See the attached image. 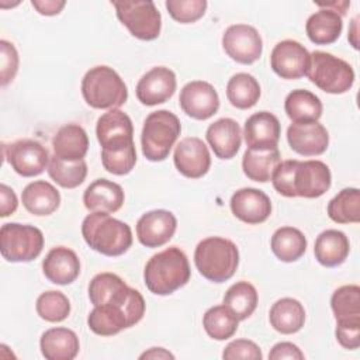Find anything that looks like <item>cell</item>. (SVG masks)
I'll return each instance as SVG.
<instances>
[{
    "label": "cell",
    "instance_id": "obj_4",
    "mask_svg": "<svg viewBox=\"0 0 360 360\" xmlns=\"http://www.w3.org/2000/svg\"><path fill=\"white\" fill-rule=\"evenodd\" d=\"M84 242L104 256H121L132 245V231L128 224L107 212H91L82 222Z\"/></svg>",
    "mask_w": 360,
    "mask_h": 360
},
{
    "label": "cell",
    "instance_id": "obj_15",
    "mask_svg": "<svg viewBox=\"0 0 360 360\" xmlns=\"http://www.w3.org/2000/svg\"><path fill=\"white\" fill-rule=\"evenodd\" d=\"M96 136L104 150L129 146L134 143L132 121L120 108H112L97 120Z\"/></svg>",
    "mask_w": 360,
    "mask_h": 360
},
{
    "label": "cell",
    "instance_id": "obj_44",
    "mask_svg": "<svg viewBox=\"0 0 360 360\" xmlns=\"http://www.w3.org/2000/svg\"><path fill=\"white\" fill-rule=\"evenodd\" d=\"M0 76H1V86H7L17 75L18 70V52L15 46L6 41H0Z\"/></svg>",
    "mask_w": 360,
    "mask_h": 360
},
{
    "label": "cell",
    "instance_id": "obj_8",
    "mask_svg": "<svg viewBox=\"0 0 360 360\" xmlns=\"http://www.w3.org/2000/svg\"><path fill=\"white\" fill-rule=\"evenodd\" d=\"M307 76L318 89L330 94H343L354 83V70L346 60L322 51L309 53Z\"/></svg>",
    "mask_w": 360,
    "mask_h": 360
},
{
    "label": "cell",
    "instance_id": "obj_32",
    "mask_svg": "<svg viewBox=\"0 0 360 360\" xmlns=\"http://www.w3.org/2000/svg\"><path fill=\"white\" fill-rule=\"evenodd\" d=\"M284 110L292 122H315L322 115V103L309 90L297 89L285 97Z\"/></svg>",
    "mask_w": 360,
    "mask_h": 360
},
{
    "label": "cell",
    "instance_id": "obj_35",
    "mask_svg": "<svg viewBox=\"0 0 360 360\" xmlns=\"http://www.w3.org/2000/svg\"><path fill=\"white\" fill-rule=\"evenodd\" d=\"M257 301V291L255 285L248 281H238L232 284L224 295V305L229 308L239 321L248 319L255 312Z\"/></svg>",
    "mask_w": 360,
    "mask_h": 360
},
{
    "label": "cell",
    "instance_id": "obj_30",
    "mask_svg": "<svg viewBox=\"0 0 360 360\" xmlns=\"http://www.w3.org/2000/svg\"><path fill=\"white\" fill-rule=\"evenodd\" d=\"M343 21L339 13L329 8H321L309 15L305 24V31L311 42L316 45L333 44L342 34Z\"/></svg>",
    "mask_w": 360,
    "mask_h": 360
},
{
    "label": "cell",
    "instance_id": "obj_50",
    "mask_svg": "<svg viewBox=\"0 0 360 360\" xmlns=\"http://www.w3.org/2000/svg\"><path fill=\"white\" fill-rule=\"evenodd\" d=\"M319 7L322 8H329L332 11H339V15L346 14V8L350 6L349 1H332V3H318Z\"/></svg>",
    "mask_w": 360,
    "mask_h": 360
},
{
    "label": "cell",
    "instance_id": "obj_2",
    "mask_svg": "<svg viewBox=\"0 0 360 360\" xmlns=\"http://www.w3.org/2000/svg\"><path fill=\"white\" fill-rule=\"evenodd\" d=\"M274 190L284 197L318 198L323 195L332 183V174L326 163L321 160H284L271 176Z\"/></svg>",
    "mask_w": 360,
    "mask_h": 360
},
{
    "label": "cell",
    "instance_id": "obj_23",
    "mask_svg": "<svg viewBox=\"0 0 360 360\" xmlns=\"http://www.w3.org/2000/svg\"><path fill=\"white\" fill-rule=\"evenodd\" d=\"M205 136L214 155L219 159H232L242 143L240 127L232 118H219L210 124Z\"/></svg>",
    "mask_w": 360,
    "mask_h": 360
},
{
    "label": "cell",
    "instance_id": "obj_49",
    "mask_svg": "<svg viewBox=\"0 0 360 360\" xmlns=\"http://www.w3.org/2000/svg\"><path fill=\"white\" fill-rule=\"evenodd\" d=\"M139 359H158V360H160V359H174V356L163 347H152L148 352H143L139 356Z\"/></svg>",
    "mask_w": 360,
    "mask_h": 360
},
{
    "label": "cell",
    "instance_id": "obj_38",
    "mask_svg": "<svg viewBox=\"0 0 360 360\" xmlns=\"http://www.w3.org/2000/svg\"><path fill=\"white\" fill-rule=\"evenodd\" d=\"M46 170L49 177L63 188H75L80 186L87 176V165L84 159L66 162L55 155L51 156Z\"/></svg>",
    "mask_w": 360,
    "mask_h": 360
},
{
    "label": "cell",
    "instance_id": "obj_41",
    "mask_svg": "<svg viewBox=\"0 0 360 360\" xmlns=\"http://www.w3.org/2000/svg\"><path fill=\"white\" fill-rule=\"evenodd\" d=\"M101 162H103V167L108 173H112L117 176L128 174L136 163L135 145L132 143L129 146L114 149V150L101 149Z\"/></svg>",
    "mask_w": 360,
    "mask_h": 360
},
{
    "label": "cell",
    "instance_id": "obj_19",
    "mask_svg": "<svg viewBox=\"0 0 360 360\" xmlns=\"http://www.w3.org/2000/svg\"><path fill=\"white\" fill-rule=\"evenodd\" d=\"M232 214L245 224L256 225L264 222L271 214V201L269 195L257 188L245 187L231 197Z\"/></svg>",
    "mask_w": 360,
    "mask_h": 360
},
{
    "label": "cell",
    "instance_id": "obj_28",
    "mask_svg": "<svg viewBox=\"0 0 360 360\" xmlns=\"http://www.w3.org/2000/svg\"><path fill=\"white\" fill-rule=\"evenodd\" d=\"M350 243L347 236L338 229H326L315 239V259L325 267L340 266L349 256Z\"/></svg>",
    "mask_w": 360,
    "mask_h": 360
},
{
    "label": "cell",
    "instance_id": "obj_9",
    "mask_svg": "<svg viewBox=\"0 0 360 360\" xmlns=\"http://www.w3.org/2000/svg\"><path fill=\"white\" fill-rule=\"evenodd\" d=\"M42 248L44 233L37 226L18 222L1 225L0 252L7 262H31L41 255Z\"/></svg>",
    "mask_w": 360,
    "mask_h": 360
},
{
    "label": "cell",
    "instance_id": "obj_47",
    "mask_svg": "<svg viewBox=\"0 0 360 360\" xmlns=\"http://www.w3.org/2000/svg\"><path fill=\"white\" fill-rule=\"evenodd\" d=\"M0 198H1L0 215L4 218V217L14 214L18 207V200H17L14 190L6 184H1L0 186Z\"/></svg>",
    "mask_w": 360,
    "mask_h": 360
},
{
    "label": "cell",
    "instance_id": "obj_13",
    "mask_svg": "<svg viewBox=\"0 0 360 360\" xmlns=\"http://www.w3.org/2000/svg\"><path fill=\"white\" fill-rule=\"evenodd\" d=\"M270 66L281 79H300L307 75L309 66V52L298 41H280L271 51Z\"/></svg>",
    "mask_w": 360,
    "mask_h": 360
},
{
    "label": "cell",
    "instance_id": "obj_6",
    "mask_svg": "<svg viewBox=\"0 0 360 360\" xmlns=\"http://www.w3.org/2000/svg\"><path fill=\"white\" fill-rule=\"evenodd\" d=\"M84 101L97 110H112L125 104L128 89L121 76L108 66H94L82 79Z\"/></svg>",
    "mask_w": 360,
    "mask_h": 360
},
{
    "label": "cell",
    "instance_id": "obj_45",
    "mask_svg": "<svg viewBox=\"0 0 360 360\" xmlns=\"http://www.w3.org/2000/svg\"><path fill=\"white\" fill-rule=\"evenodd\" d=\"M222 359L225 360H262L263 354L260 347L249 339H236L228 343L222 352Z\"/></svg>",
    "mask_w": 360,
    "mask_h": 360
},
{
    "label": "cell",
    "instance_id": "obj_40",
    "mask_svg": "<svg viewBox=\"0 0 360 360\" xmlns=\"http://www.w3.org/2000/svg\"><path fill=\"white\" fill-rule=\"evenodd\" d=\"M330 308L336 319L360 316V287L349 284L335 290L330 298Z\"/></svg>",
    "mask_w": 360,
    "mask_h": 360
},
{
    "label": "cell",
    "instance_id": "obj_14",
    "mask_svg": "<svg viewBox=\"0 0 360 360\" xmlns=\"http://www.w3.org/2000/svg\"><path fill=\"white\" fill-rule=\"evenodd\" d=\"M179 103L183 112L200 121L211 118L219 108V97L215 87L204 80L187 83L180 91Z\"/></svg>",
    "mask_w": 360,
    "mask_h": 360
},
{
    "label": "cell",
    "instance_id": "obj_33",
    "mask_svg": "<svg viewBox=\"0 0 360 360\" xmlns=\"http://www.w3.org/2000/svg\"><path fill=\"white\" fill-rule=\"evenodd\" d=\"M270 248L278 260L285 263L297 262L307 250V238L297 228L281 226L273 233Z\"/></svg>",
    "mask_w": 360,
    "mask_h": 360
},
{
    "label": "cell",
    "instance_id": "obj_24",
    "mask_svg": "<svg viewBox=\"0 0 360 360\" xmlns=\"http://www.w3.org/2000/svg\"><path fill=\"white\" fill-rule=\"evenodd\" d=\"M124 198L122 187L107 179L94 180L83 194L84 207L90 212H117L122 207Z\"/></svg>",
    "mask_w": 360,
    "mask_h": 360
},
{
    "label": "cell",
    "instance_id": "obj_25",
    "mask_svg": "<svg viewBox=\"0 0 360 360\" xmlns=\"http://www.w3.org/2000/svg\"><path fill=\"white\" fill-rule=\"evenodd\" d=\"M41 353L46 360H73L80 349L77 335L68 328H51L41 335Z\"/></svg>",
    "mask_w": 360,
    "mask_h": 360
},
{
    "label": "cell",
    "instance_id": "obj_1",
    "mask_svg": "<svg viewBox=\"0 0 360 360\" xmlns=\"http://www.w3.org/2000/svg\"><path fill=\"white\" fill-rule=\"evenodd\" d=\"M89 298L94 308L87 316V325L100 336L117 335L136 325L145 314L142 294L114 273L96 274L89 284Z\"/></svg>",
    "mask_w": 360,
    "mask_h": 360
},
{
    "label": "cell",
    "instance_id": "obj_22",
    "mask_svg": "<svg viewBox=\"0 0 360 360\" xmlns=\"http://www.w3.org/2000/svg\"><path fill=\"white\" fill-rule=\"evenodd\" d=\"M42 271L51 283L68 285L80 274L79 256L65 246L52 248L42 262Z\"/></svg>",
    "mask_w": 360,
    "mask_h": 360
},
{
    "label": "cell",
    "instance_id": "obj_17",
    "mask_svg": "<svg viewBox=\"0 0 360 360\" xmlns=\"http://www.w3.org/2000/svg\"><path fill=\"white\" fill-rule=\"evenodd\" d=\"M176 169L188 179H200L208 173L211 166V155L202 139L187 136L181 139L173 155Z\"/></svg>",
    "mask_w": 360,
    "mask_h": 360
},
{
    "label": "cell",
    "instance_id": "obj_18",
    "mask_svg": "<svg viewBox=\"0 0 360 360\" xmlns=\"http://www.w3.org/2000/svg\"><path fill=\"white\" fill-rule=\"evenodd\" d=\"M176 91V75L165 66L148 70L138 82L135 93L143 105H158L166 103Z\"/></svg>",
    "mask_w": 360,
    "mask_h": 360
},
{
    "label": "cell",
    "instance_id": "obj_39",
    "mask_svg": "<svg viewBox=\"0 0 360 360\" xmlns=\"http://www.w3.org/2000/svg\"><path fill=\"white\" fill-rule=\"evenodd\" d=\"M37 314L46 322H62L70 314V302L68 297L55 290L42 292L37 298Z\"/></svg>",
    "mask_w": 360,
    "mask_h": 360
},
{
    "label": "cell",
    "instance_id": "obj_10",
    "mask_svg": "<svg viewBox=\"0 0 360 360\" xmlns=\"http://www.w3.org/2000/svg\"><path fill=\"white\" fill-rule=\"evenodd\" d=\"M117 17L128 28L131 35L141 41L156 39L162 28V15L150 0L112 1Z\"/></svg>",
    "mask_w": 360,
    "mask_h": 360
},
{
    "label": "cell",
    "instance_id": "obj_48",
    "mask_svg": "<svg viewBox=\"0 0 360 360\" xmlns=\"http://www.w3.org/2000/svg\"><path fill=\"white\" fill-rule=\"evenodd\" d=\"M32 7L42 15H56L66 6L63 0H32Z\"/></svg>",
    "mask_w": 360,
    "mask_h": 360
},
{
    "label": "cell",
    "instance_id": "obj_27",
    "mask_svg": "<svg viewBox=\"0 0 360 360\" xmlns=\"http://www.w3.org/2000/svg\"><path fill=\"white\" fill-rule=\"evenodd\" d=\"M24 208L37 217L55 212L60 204V194L55 186L45 180H37L25 186L21 194Z\"/></svg>",
    "mask_w": 360,
    "mask_h": 360
},
{
    "label": "cell",
    "instance_id": "obj_7",
    "mask_svg": "<svg viewBox=\"0 0 360 360\" xmlns=\"http://www.w3.org/2000/svg\"><path fill=\"white\" fill-rule=\"evenodd\" d=\"M181 132V124L169 110L150 112L142 127L141 145L143 156L150 162L165 160Z\"/></svg>",
    "mask_w": 360,
    "mask_h": 360
},
{
    "label": "cell",
    "instance_id": "obj_21",
    "mask_svg": "<svg viewBox=\"0 0 360 360\" xmlns=\"http://www.w3.org/2000/svg\"><path fill=\"white\" fill-rule=\"evenodd\" d=\"M280 121L269 111L252 114L243 127L245 142L249 149H271L277 148L280 141Z\"/></svg>",
    "mask_w": 360,
    "mask_h": 360
},
{
    "label": "cell",
    "instance_id": "obj_3",
    "mask_svg": "<svg viewBox=\"0 0 360 360\" xmlns=\"http://www.w3.org/2000/svg\"><path fill=\"white\" fill-rule=\"evenodd\" d=\"M191 270L188 259L177 246L166 248L153 255L143 270L146 288L156 295H169L186 285Z\"/></svg>",
    "mask_w": 360,
    "mask_h": 360
},
{
    "label": "cell",
    "instance_id": "obj_51",
    "mask_svg": "<svg viewBox=\"0 0 360 360\" xmlns=\"http://www.w3.org/2000/svg\"><path fill=\"white\" fill-rule=\"evenodd\" d=\"M357 20H359V17H356L353 21H352V24H353V31H350V34H349V41L352 42V45H353V48L354 49H357L359 48V41H357Z\"/></svg>",
    "mask_w": 360,
    "mask_h": 360
},
{
    "label": "cell",
    "instance_id": "obj_20",
    "mask_svg": "<svg viewBox=\"0 0 360 360\" xmlns=\"http://www.w3.org/2000/svg\"><path fill=\"white\" fill-rule=\"evenodd\" d=\"M287 141L290 148L302 156L322 155L329 145L326 128L315 122H292L287 128Z\"/></svg>",
    "mask_w": 360,
    "mask_h": 360
},
{
    "label": "cell",
    "instance_id": "obj_43",
    "mask_svg": "<svg viewBox=\"0 0 360 360\" xmlns=\"http://www.w3.org/2000/svg\"><path fill=\"white\" fill-rule=\"evenodd\" d=\"M335 336L345 349L354 350L360 346V316L336 319Z\"/></svg>",
    "mask_w": 360,
    "mask_h": 360
},
{
    "label": "cell",
    "instance_id": "obj_26",
    "mask_svg": "<svg viewBox=\"0 0 360 360\" xmlns=\"http://www.w3.org/2000/svg\"><path fill=\"white\" fill-rule=\"evenodd\" d=\"M53 155L66 162L82 160L89 149V136L77 124H68L58 129L52 139Z\"/></svg>",
    "mask_w": 360,
    "mask_h": 360
},
{
    "label": "cell",
    "instance_id": "obj_16",
    "mask_svg": "<svg viewBox=\"0 0 360 360\" xmlns=\"http://www.w3.org/2000/svg\"><path fill=\"white\" fill-rule=\"evenodd\" d=\"M177 219L167 210H153L145 212L136 222V238L146 248H160L174 235Z\"/></svg>",
    "mask_w": 360,
    "mask_h": 360
},
{
    "label": "cell",
    "instance_id": "obj_42",
    "mask_svg": "<svg viewBox=\"0 0 360 360\" xmlns=\"http://www.w3.org/2000/svg\"><path fill=\"white\" fill-rule=\"evenodd\" d=\"M165 6L172 18L180 24H190L200 20L207 10L205 0H167Z\"/></svg>",
    "mask_w": 360,
    "mask_h": 360
},
{
    "label": "cell",
    "instance_id": "obj_37",
    "mask_svg": "<svg viewBox=\"0 0 360 360\" xmlns=\"http://www.w3.org/2000/svg\"><path fill=\"white\" fill-rule=\"evenodd\" d=\"M239 319L233 312L222 305L211 307L202 316V326L207 335L215 340H226L238 330Z\"/></svg>",
    "mask_w": 360,
    "mask_h": 360
},
{
    "label": "cell",
    "instance_id": "obj_46",
    "mask_svg": "<svg viewBox=\"0 0 360 360\" xmlns=\"http://www.w3.org/2000/svg\"><path fill=\"white\" fill-rule=\"evenodd\" d=\"M270 360H283V359H292V360H302L304 353L300 350V347L291 342H280L276 343L270 353H269Z\"/></svg>",
    "mask_w": 360,
    "mask_h": 360
},
{
    "label": "cell",
    "instance_id": "obj_12",
    "mask_svg": "<svg viewBox=\"0 0 360 360\" xmlns=\"http://www.w3.org/2000/svg\"><path fill=\"white\" fill-rule=\"evenodd\" d=\"M222 48L232 60L242 65H252L262 56L263 41L255 27L233 24L222 35Z\"/></svg>",
    "mask_w": 360,
    "mask_h": 360
},
{
    "label": "cell",
    "instance_id": "obj_34",
    "mask_svg": "<svg viewBox=\"0 0 360 360\" xmlns=\"http://www.w3.org/2000/svg\"><path fill=\"white\" fill-rule=\"evenodd\" d=\"M226 97L239 110L252 108L260 98V84L249 73H236L226 84Z\"/></svg>",
    "mask_w": 360,
    "mask_h": 360
},
{
    "label": "cell",
    "instance_id": "obj_29",
    "mask_svg": "<svg viewBox=\"0 0 360 360\" xmlns=\"http://www.w3.org/2000/svg\"><path fill=\"white\" fill-rule=\"evenodd\" d=\"M269 321L274 330L283 335H292L301 330L305 323V309L295 298L277 300L269 312Z\"/></svg>",
    "mask_w": 360,
    "mask_h": 360
},
{
    "label": "cell",
    "instance_id": "obj_31",
    "mask_svg": "<svg viewBox=\"0 0 360 360\" xmlns=\"http://www.w3.org/2000/svg\"><path fill=\"white\" fill-rule=\"evenodd\" d=\"M281 156L277 148L246 149L242 159V169L248 179L259 183L271 180L273 172L280 165Z\"/></svg>",
    "mask_w": 360,
    "mask_h": 360
},
{
    "label": "cell",
    "instance_id": "obj_11",
    "mask_svg": "<svg viewBox=\"0 0 360 360\" xmlns=\"http://www.w3.org/2000/svg\"><path fill=\"white\" fill-rule=\"evenodd\" d=\"M3 150L11 169L22 177L41 174L51 159L48 149L35 139H18L10 145H4Z\"/></svg>",
    "mask_w": 360,
    "mask_h": 360
},
{
    "label": "cell",
    "instance_id": "obj_36",
    "mask_svg": "<svg viewBox=\"0 0 360 360\" xmlns=\"http://www.w3.org/2000/svg\"><path fill=\"white\" fill-rule=\"evenodd\" d=\"M328 215L336 224H357L360 221V191L356 187L343 188L328 202Z\"/></svg>",
    "mask_w": 360,
    "mask_h": 360
},
{
    "label": "cell",
    "instance_id": "obj_5",
    "mask_svg": "<svg viewBox=\"0 0 360 360\" xmlns=\"http://www.w3.org/2000/svg\"><path fill=\"white\" fill-rule=\"evenodd\" d=\"M194 263L204 278L214 283H224L229 280L238 269L239 250L229 239L210 236L197 245Z\"/></svg>",
    "mask_w": 360,
    "mask_h": 360
}]
</instances>
